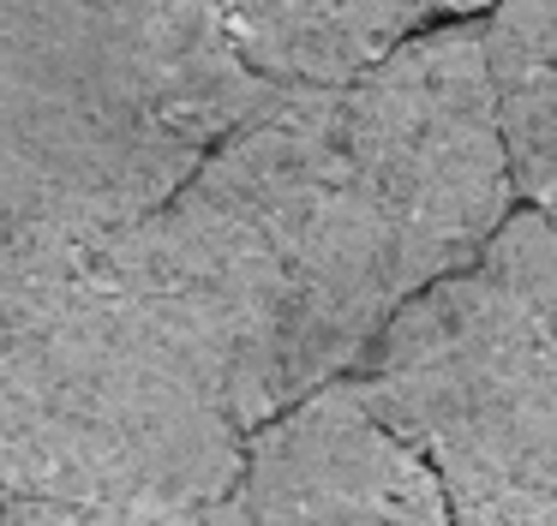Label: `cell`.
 Masks as SVG:
<instances>
[{
    "mask_svg": "<svg viewBox=\"0 0 557 526\" xmlns=\"http://www.w3.org/2000/svg\"><path fill=\"white\" fill-rule=\"evenodd\" d=\"M509 203L485 36L456 18L246 120L181 198L114 234V258L252 437L354 377L413 299L492 246Z\"/></svg>",
    "mask_w": 557,
    "mask_h": 526,
    "instance_id": "cell-1",
    "label": "cell"
},
{
    "mask_svg": "<svg viewBox=\"0 0 557 526\" xmlns=\"http://www.w3.org/2000/svg\"><path fill=\"white\" fill-rule=\"evenodd\" d=\"M114 234L0 317V497L198 514L234 485L246 430L121 270Z\"/></svg>",
    "mask_w": 557,
    "mask_h": 526,
    "instance_id": "cell-2",
    "label": "cell"
},
{
    "mask_svg": "<svg viewBox=\"0 0 557 526\" xmlns=\"http://www.w3.org/2000/svg\"><path fill=\"white\" fill-rule=\"evenodd\" d=\"M276 96L222 7H0V186L85 227H133Z\"/></svg>",
    "mask_w": 557,
    "mask_h": 526,
    "instance_id": "cell-3",
    "label": "cell"
},
{
    "mask_svg": "<svg viewBox=\"0 0 557 526\" xmlns=\"http://www.w3.org/2000/svg\"><path fill=\"white\" fill-rule=\"evenodd\" d=\"M432 461L449 526H557V215L516 210L354 371Z\"/></svg>",
    "mask_w": 557,
    "mask_h": 526,
    "instance_id": "cell-4",
    "label": "cell"
},
{
    "mask_svg": "<svg viewBox=\"0 0 557 526\" xmlns=\"http://www.w3.org/2000/svg\"><path fill=\"white\" fill-rule=\"evenodd\" d=\"M205 514L216 526H449L432 461L366 406L354 377L258 425Z\"/></svg>",
    "mask_w": 557,
    "mask_h": 526,
    "instance_id": "cell-5",
    "label": "cell"
},
{
    "mask_svg": "<svg viewBox=\"0 0 557 526\" xmlns=\"http://www.w3.org/2000/svg\"><path fill=\"white\" fill-rule=\"evenodd\" d=\"M432 7H222L240 66L264 84L270 96H306L336 90L389 60L408 36L425 30Z\"/></svg>",
    "mask_w": 557,
    "mask_h": 526,
    "instance_id": "cell-6",
    "label": "cell"
},
{
    "mask_svg": "<svg viewBox=\"0 0 557 526\" xmlns=\"http://www.w3.org/2000/svg\"><path fill=\"white\" fill-rule=\"evenodd\" d=\"M509 186L557 215V7H497L480 24Z\"/></svg>",
    "mask_w": 557,
    "mask_h": 526,
    "instance_id": "cell-7",
    "label": "cell"
},
{
    "mask_svg": "<svg viewBox=\"0 0 557 526\" xmlns=\"http://www.w3.org/2000/svg\"><path fill=\"white\" fill-rule=\"evenodd\" d=\"M102 234H114V227L66 222V215L42 210V203L18 198L13 186H0V317H7L37 281H49L54 270L85 258Z\"/></svg>",
    "mask_w": 557,
    "mask_h": 526,
    "instance_id": "cell-8",
    "label": "cell"
},
{
    "mask_svg": "<svg viewBox=\"0 0 557 526\" xmlns=\"http://www.w3.org/2000/svg\"><path fill=\"white\" fill-rule=\"evenodd\" d=\"M126 514L102 509H66V502H25V497H0V526H121Z\"/></svg>",
    "mask_w": 557,
    "mask_h": 526,
    "instance_id": "cell-9",
    "label": "cell"
},
{
    "mask_svg": "<svg viewBox=\"0 0 557 526\" xmlns=\"http://www.w3.org/2000/svg\"><path fill=\"white\" fill-rule=\"evenodd\" d=\"M121 526H216V521L198 509V514H126Z\"/></svg>",
    "mask_w": 557,
    "mask_h": 526,
    "instance_id": "cell-10",
    "label": "cell"
}]
</instances>
